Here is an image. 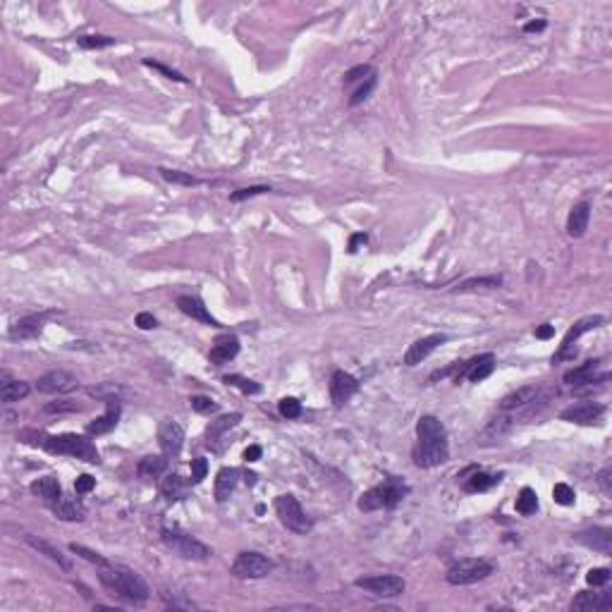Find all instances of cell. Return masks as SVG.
Listing matches in <instances>:
<instances>
[{
	"mask_svg": "<svg viewBox=\"0 0 612 612\" xmlns=\"http://www.w3.org/2000/svg\"><path fill=\"white\" fill-rule=\"evenodd\" d=\"M419 442L412 450V459L419 469H433L450 459V445H447V430L440 419L421 416L416 423Z\"/></svg>",
	"mask_w": 612,
	"mask_h": 612,
	"instance_id": "obj_1",
	"label": "cell"
},
{
	"mask_svg": "<svg viewBox=\"0 0 612 612\" xmlns=\"http://www.w3.org/2000/svg\"><path fill=\"white\" fill-rule=\"evenodd\" d=\"M101 584L108 588L113 596H118L127 603L142 605L151 598V588L147 581L142 579L137 572L125 567H101V574H98Z\"/></svg>",
	"mask_w": 612,
	"mask_h": 612,
	"instance_id": "obj_2",
	"label": "cell"
},
{
	"mask_svg": "<svg viewBox=\"0 0 612 612\" xmlns=\"http://www.w3.org/2000/svg\"><path fill=\"white\" fill-rule=\"evenodd\" d=\"M29 433L36 438L32 445H41L50 454H67V457L81 459V462H89V464L101 462V454H98L96 445H93L91 440H86L84 435H77V433L43 435V433H36V430H29Z\"/></svg>",
	"mask_w": 612,
	"mask_h": 612,
	"instance_id": "obj_3",
	"label": "cell"
},
{
	"mask_svg": "<svg viewBox=\"0 0 612 612\" xmlns=\"http://www.w3.org/2000/svg\"><path fill=\"white\" fill-rule=\"evenodd\" d=\"M407 493H409V486H407V483H402L397 479H388L386 483H381V486L371 488V491H366L364 495H361L359 510L361 512L393 510V507H397L402 500H404Z\"/></svg>",
	"mask_w": 612,
	"mask_h": 612,
	"instance_id": "obj_4",
	"label": "cell"
},
{
	"mask_svg": "<svg viewBox=\"0 0 612 612\" xmlns=\"http://www.w3.org/2000/svg\"><path fill=\"white\" fill-rule=\"evenodd\" d=\"M161 538L172 552H177V555L184 557V559H196V562H203V559L211 557V548H208L206 543H201L199 538H194V536L179 531V529H163Z\"/></svg>",
	"mask_w": 612,
	"mask_h": 612,
	"instance_id": "obj_5",
	"label": "cell"
},
{
	"mask_svg": "<svg viewBox=\"0 0 612 612\" xmlns=\"http://www.w3.org/2000/svg\"><path fill=\"white\" fill-rule=\"evenodd\" d=\"M493 574V564L486 562V559H459L454 562L450 569H447L445 579L447 584L452 586H471L479 584L486 576Z\"/></svg>",
	"mask_w": 612,
	"mask_h": 612,
	"instance_id": "obj_6",
	"label": "cell"
},
{
	"mask_svg": "<svg viewBox=\"0 0 612 612\" xmlns=\"http://www.w3.org/2000/svg\"><path fill=\"white\" fill-rule=\"evenodd\" d=\"M276 512H278L280 522H283L292 533L304 536L313 529V522L306 517V512L301 510L299 500H297L294 495H280V498L276 500Z\"/></svg>",
	"mask_w": 612,
	"mask_h": 612,
	"instance_id": "obj_7",
	"label": "cell"
},
{
	"mask_svg": "<svg viewBox=\"0 0 612 612\" xmlns=\"http://www.w3.org/2000/svg\"><path fill=\"white\" fill-rule=\"evenodd\" d=\"M273 569H276V564L261 552H240L232 562V574L237 579H264Z\"/></svg>",
	"mask_w": 612,
	"mask_h": 612,
	"instance_id": "obj_8",
	"label": "cell"
},
{
	"mask_svg": "<svg viewBox=\"0 0 612 612\" xmlns=\"http://www.w3.org/2000/svg\"><path fill=\"white\" fill-rule=\"evenodd\" d=\"M359 588L364 591L373 593L378 598H397L404 593V579L402 576H395V574H376V576H364V579H357L354 581Z\"/></svg>",
	"mask_w": 612,
	"mask_h": 612,
	"instance_id": "obj_9",
	"label": "cell"
},
{
	"mask_svg": "<svg viewBox=\"0 0 612 612\" xmlns=\"http://www.w3.org/2000/svg\"><path fill=\"white\" fill-rule=\"evenodd\" d=\"M603 320H605L603 316H588V318L576 320L574 328H569L567 337H564L562 345H559L557 354H555V357H552V364H559V361H572V359H574V354H576L574 342L579 340V337L584 335V333H588V330L598 328V325L603 323Z\"/></svg>",
	"mask_w": 612,
	"mask_h": 612,
	"instance_id": "obj_10",
	"label": "cell"
},
{
	"mask_svg": "<svg viewBox=\"0 0 612 612\" xmlns=\"http://www.w3.org/2000/svg\"><path fill=\"white\" fill-rule=\"evenodd\" d=\"M605 416V407L598 404V402H579V404H572L567 409L559 412V419L569 423H579V426H593V423H600V419Z\"/></svg>",
	"mask_w": 612,
	"mask_h": 612,
	"instance_id": "obj_11",
	"label": "cell"
},
{
	"mask_svg": "<svg viewBox=\"0 0 612 612\" xmlns=\"http://www.w3.org/2000/svg\"><path fill=\"white\" fill-rule=\"evenodd\" d=\"M79 388V381L72 376V373L57 369V371H48L36 381V390L46 395H67L72 390Z\"/></svg>",
	"mask_w": 612,
	"mask_h": 612,
	"instance_id": "obj_12",
	"label": "cell"
},
{
	"mask_svg": "<svg viewBox=\"0 0 612 612\" xmlns=\"http://www.w3.org/2000/svg\"><path fill=\"white\" fill-rule=\"evenodd\" d=\"M610 378L608 371H603V361H586L576 369L564 373V383L569 386H593V383H605Z\"/></svg>",
	"mask_w": 612,
	"mask_h": 612,
	"instance_id": "obj_13",
	"label": "cell"
},
{
	"mask_svg": "<svg viewBox=\"0 0 612 612\" xmlns=\"http://www.w3.org/2000/svg\"><path fill=\"white\" fill-rule=\"evenodd\" d=\"M158 442H161V450L165 452V457H177V454L182 452V442H184L182 426L170 421V419H165L158 428Z\"/></svg>",
	"mask_w": 612,
	"mask_h": 612,
	"instance_id": "obj_14",
	"label": "cell"
},
{
	"mask_svg": "<svg viewBox=\"0 0 612 612\" xmlns=\"http://www.w3.org/2000/svg\"><path fill=\"white\" fill-rule=\"evenodd\" d=\"M442 342H447V335L445 333H435V335H428V337H421V340H416L409 349H407L404 364L407 366L421 364L423 359H428L430 354H433L435 349L442 345Z\"/></svg>",
	"mask_w": 612,
	"mask_h": 612,
	"instance_id": "obj_15",
	"label": "cell"
},
{
	"mask_svg": "<svg viewBox=\"0 0 612 612\" xmlns=\"http://www.w3.org/2000/svg\"><path fill=\"white\" fill-rule=\"evenodd\" d=\"M359 390V381L347 371H335L330 378V400L335 407H342Z\"/></svg>",
	"mask_w": 612,
	"mask_h": 612,
	"instance_id": "obj_16",
	"label": "cell"
},
{
	"mask_svg": "<svg viewBox=\"0 0 612 612\" xmlns=\"http://www.w3.org/2000/svg\"><path fill=\"white\" fill-rule=\"evenodd\" d=\"M50 316H53V313L46 311V313H32V316L20 318L13 328H10V337H13V340H32V337H39L46 320Z\"/></svg>",
	"mask_w": 612,
	"mask_h": 612,
	"instance_id": "obj_17",
	"label": "cell"
},
{
	"mask_svg": "<svg viewBox=\"0 0 612 612\" xmlns=\"http://www.w3.org/2000/svg\"><path fill=\"white\" fill-rule=\"evenodd\" d=\"M581 545L591 548L596 552H603V555H610L612 552V531L605 526H591V529H584L574 536Z\"/></svg>",
	"mask_w": 612,
	"mask_h": 612,
	"instance_id": "obj_18",
	"label": "cell"
},
{
	"mask_svg": "<svg viewBox=\"0 0 612 612\" xmlns=\"http://www.w3.org/2000/svg\"><path fill=\"white\" fill-rule=\"evenodd\" d=\"M493 369H495V354H481V357H474L471 361H466L464 369H459L457 381L464 376V378H469L471 383H481L491 376Z\"/></svg>",
	"mask_w": 612,
	"mask_h": 612,
	"instance_id": "obj_19",
	"label": "cell"
},
{
	"mask_svg": "<svg viewBox=\"0 0 612 612\" xmlns=\"http://www.w3.org/2000/svg\"><path fill=\"white\" fill-rule=\"evenodd\" d=\"M177 306H179V311H182L184 316L199 320V323H206V325H211V328H218V325H220L218 320L208 313V308L203 306V301L199 299V297H191V294L177 297Z\"/></svg>",
	"mask_w": 612,
	"mask_h": 612,
	"instance_id": "obj_20",
	"label": "cell"
},
{
	"mask_svg": "<svg viewBox=\"0 0 612 612\" xmlns=\"http://www.w3.org/2000/svg\"><path fill=\"white\" fill-rule=\"evenodd\" d=\"M610 608H612V596L605 591L600 593L581 591L579 596L572 600V610H579V612H603Z\"/></svg>",
	"mask_w": 612,
	"mask_h": 612,
	"instance_id": "obj_21",
	"label": "cell"
},
{
	"mask_svg": "<svg viewBox=\"0 0 612 612\" xmlns=\"http://www.w3.org/2000/svg\"><path fill=\"white\" fill-rule=\"evenodd\" d=\"M237 354H240V340H237L235 335H225V337H218V340H215L208 359H211V364H215V366H223L230 359H235Z\"/></svg>",
	"mask_w": 612,
	"mask_h": 612,
	"instance_id": "obj_22",
	"label": "cell"
},
{
	"mask_svg": "<svg viewBox=\"0 0 612 612\" xmlns=\"http://www.w3.org/2000/svg\"><path fill=\"white\" fill-rule=\"evenodd\" d=\"M120 421V402L118 400H108V409L103 416H98L96 421L86 426V433L89 435H106L110 433Z\"/></svg>",
	"mask_w": 612,
	"mask_h": 612,
	"instance_id": "obj_23",
	"label": "cell"
},
{
	"mask_svg": "<svg viewBox=\"0 0 612 612\" xmlns=\"http://www.w3.org/2000/svg\"><path fill=\"white\" fill-rule=\"evenodd\" d=\"M50 510H53V515L62 522H81L86 517V507L81 505L77 498H67V495H62L57 503L50 505Z\"/></svg>",
	"mask_w": 612,
	"mask_h": 612,
	"instance_id": "obj_24",
	"label": "cell"
},
{
	"mask_svg": "<svg viewBox=\"0 0 612 612\" xmlns=\"http://www.w3.org/2000/svg\"><path fill=\"white\" fill-rule=\"evenodd\" d=\"M588 220H591V206L586 201L576 203V206L569 211V218H567V235L579 240V237L586 235L588 230Z\"/></svg>",
	"mask_w": 612,
	"mask_h": 612,
	"instance_id": "obj_25",
	"label": "cell"
},
{
	"mask_svg": "<svg viewBox=\"0 0 612 612\" xmlns=\"http://www.w3.org/2000/svg\"><path fill=\"white\" fill-rule=\"evenodd\" d=\"M536 397H538V390L533 386L519 388L517 393H510L500 402V412H517V409H524V407H531Z\"/></svg>",
	"mask_w": 612,
	"mask_h": 612,
	"instance_id": "obj_26",
	"label": "cell"
},
{
	"mask_svg": "<svg viewBox=\"0 0 612 612\" xmlns=\"http://www.w3.org/2000/svg\"><path fill=\"white\" fill-rule=\"evenodd\" d=\"M29 395V383L13 381L8 371H3V383H0V400L3 402H20Z\"/></svg>",
	"mask_w": 612,
	"mask_h": 612,
	"instance_id": "obj_27",
	"label": "cell"
},
{
	"mask_svg": "<svg viewBox=\"0 0 612 612\" xmlns=\"http://www.w3.org/2000/svg\"><path fill=\"white\" fill-rule=\"evenodd\" d=\"M237 476H240V471L232 469V466H223V469L218 471V479H215V500H218V503H225L232 495V491H235L237 486Z\"/></svg>",
	"mask_w": 612,
	"mask_h": 612,
	"instance_id": "obj_28",
	"label": "cell"
},
{
	"mask_svg": "<svg viewBox=\"0 0 612 612\" xmlns=\"http://www.w3.org/2000/svg\"><path fill=\"white\" fill-rule=\"evenodd\" d=\"M32 493L39 495V498H43L48 505H53V503H57V500L62 498L60 483H57L55 476H43V479L34 481L32 483Z\"/></svg>",
	"mask_w": 612,
	"mask_h": 612,
	"instance_id": "obj_29",
	"label": "cell"
},
{
	"mask_svg": "<svg viewBox=\"0 0 612 612\" xmlns=\"http://www.w3.org/2000/svg\"><path fill=\"white\" fill-rule=\"evenodd\" d=\"M168 469V457H161V454H149L139 462L137 471L142 479H158V476L165 474Z\"/></svg>",
	"mask_w": 612,
	"mask_h": 612,
	"instance_id": "obj_30",
	"label": "cell"
},
{
	"mask_svg": "<svg viewBox=\"0 0 612 612\" xmlns=\"http://www.w3.org/2000/svg\"><path fill=\"white\" fill-rule=\"evenodd\" d=\"M242 414H227V416H220L218 421H211V426H208L206 430V438H208V447H215V440H220V435L225 433V430L235 428L237 423H240Z\"/></svg>",
	"mask_w": 612,
	"mask_h": 612,
	"instance_id": "obj_31",
	"label": "cell"
},
{
	"mask_svg": "<svg viewBox=\"0 0 612 612\" xmlns=\"http://www.w3.org/2000/svg\"><path fill=\"white\" fill-rule=\"evenodd\" d=\"M161 493H163V498H165V500H170V503H177V500H182L184 495H186V483L179 479L177 474H170V476H165V479H163Z\"/></svg>",
	"mask_w": 612,
	"mask_h": 612,
	"instance_id": "obj_32",
	"label": "cell"
},
{
	"mask_svg": "<svg viewBox=\"0 0 612 612\" xmlns=\"http://www.w3.org/2000/svg\"><path fill=\"white\" fill-rule=\"evenodd\" d=\"M495 483H500V476H491L486 471H474L469 479L464 481V491L466 493H483L488 488H493Z\"/></svg>",
	"mask_w": 612,
	"mask_h": 612,
	"instance_id": "obj_33",
	"label": "cell"
},
{
	"mask_svg": "<svg viewBox=\"0 0 612 612\" xmlns=\"http://www.w3.org/2000/svg\"><path fill=\"white\" fill-rule=\"evenodd\" d=\"M27 543L32 545L34 550H39V552H43V555H48L50 559H53V562L60 564L62 569H69V562L60 555V550H57V548H53L50 543H46V540H41V538H34V536H27Z\"/></svg>",
	"mask_w": 612,
	"mask_h": 612,
	"instance_id": "obj_34",
	"label": "cell"
},
{
	"mask_svg": "<svg viewBox=\"0 0 612 612\" xmlns=\"http://www.w3.org/2000/svg\"><path fill=\"white\" fill-rule=\"evenodd\" d=\"M536 510H538V495H536V491H531V488H522L519 498H517V512L529 517L533 515Z\"/></svg>",
	"mask_w": 612,
	"mask_h": 612,
	"instance_id": "obj_35",
	"label": "cell"
},
{
	"mask_svg": "<svg viewBox=\"0 0 612 612\" xmlns=\"http://www.w3.org/2000/svg\"><path fill=\"white\" fill-rule=\"evenodd\" d=\"M225 383L227 386H235L240 388L244 395H259L261 393V386L256 381H249V378L244 376H237V373H232V376H225Z\"/></svg>",
	"mask_w": 612,
	"mask_h": 612,
	"instance_id": "obj_36",
	"label": "cell"
},
{
	"mask_svg": "<svg viewBox=\"0 0 612 612\" xmlns=\"http://www.w3.org/2000/svg\"><path fill=\"white\" fill-rule=\"evenodd\" d=\"M503 278L500 276H488V278H474V280H466V283L459 285V292H469V290H479V287H500Z\"/></svg>",
	"mask_w": 612,
	"mask_h": 612,
	"instance_id": "obj_37",
	"label": "cell"
},
{
	"mask_svg": "<svg viewBox=\"0 0 612 612\" xmlns=\"http://www.w3.org/2000/svg\"><path fill=\"white\" fill-rule=\"evenodd\" d=\"M77 43L86 50H98V48H110V46H115L118 43V39H113V36H79Z\"/></svg>",
	"mask_w": 612,
	"mask_h": 612,
	"instance_id": "obj_38",
	"label": "cell"
},
{
	"mask_svg": "<svg viewBox=\"0 0 612 612\" xmlns=\"http://www.w3.org/2000/svg\"><path fill=\"white\" fill-rule=\"evenodd\" d=\"M161 175L172 184H184V186L199 184V177H194V175H189V172H179V170H168V168H161Z\"/></svg>",
	"mask_w": 612,
	"mask_h": 612,
	"instance_id": "obj_39",
	"label": "cell"
},
{
	"mask_svg": "<svg viewBox=\"0 0 612 612\" xmlns=\"http://www.w3.org/2000/svg\"><path fill=\"white\" fill-rule=\"evenodd\" d=\"M371 77H376V69L369 67V65H357L345 74V84L352 86L354 81H361V84H364V81L371 79Z\"/></svg>",
	"mask_w": 612,
	"mask_h": 612,
	"instance_id": "obj_40",
	"label": "cell"
},
{
	"mask_svg": "<svg viewBox=\"0 0 612 612\" xmlns=\"http://www.w3.org/2000/svg\"><path fill=\"white\" fill-rule=\"evenodd\" d=\"M69 550H72L74 555L84 557L86 562L98 564V567H108V559H106V557H101V555H98V552L89 550V548H84V545H79V543H72V545H69Z\"/></svg>",
	"mask_w": 612,
	"mask_h": 612,
	"instance_id": "obj_41",
	"label": "cell"
},
{
	"mask_svg": "<svg viewBox=\"0 0 612 612\" xmlns=\"http://www.w3.org/2000/svg\"><path fill=\"white\" fill-rule=\"evenodd\" d=\"M46 414H67V412H81V404L72 400H55V402H48L43 407Z\"/></svg>",
	"mask_w": 612,
	"mask_h": 612,
	"instance_id": "obj_42",
	"label": "cell"
},
{
	"mask_svg": "<svg viewBox=\"0 0 612 612\" xmlns=\"http://www.w3.org/2000/svg\"><path fill=\"white\" fill-rule=\"evenodd\" d=\"M280 414L285 419H299L301 416V402L294 397H285L280 400Z\"/></svg>",
	"mask_w": 612,
	"mask_h": 612,
	"instance_id": "obj_43",
	"label": "cell"
},
{
	"mask_svg": "<svg viewBox=\"0 0 612 612\" xmlns=\"http://www.w3.org/2000/svg\"><path fill=\"white\" fill-rule=\"evenodd\" d=\"M552 498H555L557 505H574V491L567 486V483H557L555 488H552Z\"/></svg>",
	"mask_w": 612,
	"mask_h": 612,
	"instance_id": "obj_44",
	"label": "cell"
},
{
	"mask_svg": "<svg viewBox=\"0 0 612 612\" xmlns=\"http://www.w3.org/2000/svg\"><path fill=\"white\" fill-rule=\"evenodd\" d=\"M373 86H376V77L366 79L364 84H361L359 89L352 93V98H349V106H359V103H364L366 98H369V93L373 91Z\"/></svg>",
	"mask_w": 612,
	"mask_h": 612,
	"instance_id": "obj_45",
	"label": "cell"
},
{
	"mask_svg": "<svg viewBox=\"0 0 612 612\" xmlns=\"http://www.w3.org/2000/svg\"><path fill=\"white\" fill-rule=\"evenodd\" d=\"M266 191H271V186H264V184H259V186H247V189H237L235 194L230 196V201H247V199H252V196H259V194H266Z\"/></svg>",
	"mask_w": 612,
	"mask_h": 612,
	"instance_id": "obj_46",
	"label": "cell"
},
{
	"mask_svg": "<svg viewBox=\"0 0 612 612\" xmlns=\"http://www.w3.org/2000/svg\"><path fill=\"white\" fill-rule=\"evenodd\" d=\"M144 65L147 67H151V69H158L161 74H165L168 79H172V81H179V84H186V77L184 74H179L177 69H172V67H165V65H161V62H154V60H144Z\"/></svg>",
	"mask_w": 612,
	"mask_h": 612,
	"instance_id": "obj_47",
	"label": "cell"
},
{
	"mask_svg": "<svg viewBox=\"0 0 612 612\" xmlns=\"http://www.w3.org/2000/svg\"><path fill=\"white\" fill-rule=\"evenodd\" d=\"M586 581L591 586H605L610 581V569L608 567H596L586 574Z\"/></svg>",
	"mask_w": 612,
	"mask_h": 612,
	"instance_id": "obj_48",
	"label": "cell"
},
{
	"mask_svg": "<svg viewBox=\"0 0 612 612\" xmlns=\"http://www.w3.org/2000/svg\"><path fill=\"white\" fill-rule=\"evenodd\" d=\"M208 474V462L203 457L191 459V483H201Z\"/></svg>",
	"mask_w": 612,
	"mask_h": 612,
	"instance_id": "obj_49",
	"label": "cell"
},
{
	"mask_svg": "<svg viewBox=\"0 0 612 612\" xmlns=\"http://www.w3.org/2000/svg\"><path fill=\"white\" fill-rule=\"evenodd\" d=\"M191 409L199 412V414H211L218 409V404L211 400V397H203V395H196V397H191Z\"/></svg>",
	"mask_w": 612,
	"mask_h": 612,
	"instance_id": "obj_50",
	"label": "cell"
},
{
	"mask_svg": "<svg viewBox=\"0 0 612 612\" xmlns=\"http://www.w3.org/2000/svg\"><path fill=\"white\" fill-rule=\"evenodd\" d=\"M93 486H96V479H91L89 474H81L77 483H74V491H77L79 495H84V493H91Z\"/></svg>",
	"mask_w": 612,
	"mask_h": 612,
	"instance_id": "obj_51",
	"label": "cell"
},
{
	"mask_svg": "<svg viewBox=\"0 0 612 612\" xmlns=\"http://www.w3.org/2000/svg\"><path fill=\"white\" fill-rule=\"evenodd\" d=\"M137 325L142 330H151V328H156V325H158V320H156L154 316H151V313H147V311H142L137 316Z\"/></svg>",
	"mask_w": 612,
	"mask_h": 612,
	"instance_id": "obj_52",
	"label": "cell"
},
{
	"mask_svg": "<svg viewBox=\"0 0 612 612\" xmlns=\"http://www.w3.org/2000/svg\"><path fill=\"white\" fill-rule=\"evenodd\" d=\"M610 476H612V469H603L598 474V483L603 486V493L605 495H612V486H610Z\"/></svg>",
	"mask_w": 612,
	"mask_h": 612,
	"instance_id": "obj_53",
	"label": "cell"
},
{
	"mask_svg": "<svg viewBox=\"0 0 612 612\" xmlns=\"http://www.w3.org/2000/svg\"><path fill=\"white\" fill-rule=\"evenodd\" d=\"M552 335H555V325L550 323H543L540 328H536V337H538V340H550Z\"/></svg>",
	"mask_w": 612,
	"mask_h": 612,
	"instance_id": "obj_54",
	"label": "cell"
},
{
	"mask_svg": "<svg viewBox=\"0 0 612 612\" xmlns=\"http://www.w3.org/2000/svg\"><path fill=\"white\" fill-rule=\"evenodd\" d=\"M261 454H264V450H261L259 445H252V447H247V450H244V462H259V459H261Z\"/></svg>",
	"mask_w": 612,
	"mask_h": 612,
	"instance_id": "obj_55",
	"label": "cell"
},
{
	"mask_svg": "<svg viewBox=\"0 0 612 612\" xmlns=\"http://www.w3.org/2000/svg\"><path fill=\"white\" fill-rule=\"evenodd\" d=\"M369 242V237L364 235V232H357V235H352V240H349V252H357V249L361 247V244H366Z\"/></svg>",
	"mask_w": 612,
	"mask_h": 612,
	"instance_id": "obj_56",
	"label": "cell"
},
{
	"mask_svg": "<svg viewBox=\"0 0 612 612\" xmlns=\"http://www.w3.org/2000/svg\"><path fill=\"white\" fill-rule=\"evenodd\" d=\"M543 29H545V20H538V22H529V25L524 27V32L533 34V32H543Z\"/></svg>",
	"mask_w": 612,
	"mask_h": 612,
	"instance_id": "obj_57",
	"label": "cell"
}]
</instances>
